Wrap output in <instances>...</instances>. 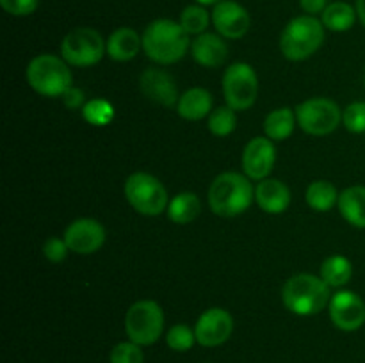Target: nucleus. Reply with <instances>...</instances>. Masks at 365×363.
<instances>
[{"mask_svg": "<svg viewBox=\"0 0 365 363\" xmlns=\"http://www.w3.org/2000/svg\"><path fill=\"white\" fill-rule=\"evenodd\" d=\"M189 48V34L178 21L170 18H157L150 21L143 32V50L146 57L160 66L178 63Z\"/></svg>", "mask_w": 365, "mask_h": 363, "instance_id": "1", "label": "nucleus"}, {"mask_svg": "<svg viewBox=\"0 0 365 363\" xmlns=\"http://www.w3.org/2000/svg\"><path fill=\"white\" fill-rule=\"evenodd\" d=\"M207 199L216 216L235 217L245 214L255 201V187L246 174L227 171L214 178Z\"/></svg>", "mask_w": 365, "mask_h": 363, "instance_id": "2", "label": "nucleus"}, {"mask_svg": "<svg viewBox=\"0 0 365 363\" xmlns=\"http://www.w3.org/2000/svg\"><path fill=\"white\" fill-rule=\"evenodd\" d=\"M330 287L321 276L302 273L285 281L282 288V302L291 313L299 317L317 315L330 305Z\"/></svg>", "mask_w": 365, "mask_h": 363, "instance_id": "3", "label": "nucleus"}, {"mask_svg": "<svg viewBox=\"0 0 365 363\" xmlns=\"http://www.w3.org/2000/svg\"><path fill=\"white\" fill-rule=\"evenodd\" d=\"M29 85L45 98H61L73 85L70 64L53 53H39L32 57L25 70Z\"/></svg>", "mask_w": 365, "mask_h": 363, "instance_id": "4", "label": "nucleus"}, {"mask_svg": "<svg viewBox=\"0 0 365 363\" xmlns=\"http://www.w3.org/2000/svg\"><path fill=\"white\" fill-rule=\"evenodd\" d=\"M324 25L319 18L302 14L285 25L280 36V52L285 59L305 60L321 48L324 41Z\"/></svg>", "mask_w": 365, "mask_h": 363, "instance_id": "5", "label": "nucleus"}, {"mask_svg": "<svg viewBox=\"0 0 365 363\" xmlns=\"http://www.w3.org/2000/svg\"><path fill=\"white\" fill-rule=\"evenodd\" d=\"M123 192L128 205L143 216H160L163 212H166L168 205H170L168 191L163 182L153 174L143 173V171L132 173L125 180Z\"/></svg>", "mask_w": 365, "mask_h": 363, "instance_id": "6", "label": "nucleus"}, {"mask_svg": "<svg viewBox=\"0 0 365 363\" xmlns=\"http://www.w3.org/2000/svg\"><path fill=\"white\" fill-rule=\"evenodd\" d=\"M164 331V312L152 299L135 301L125 315V333L128 340L146 347L153 345Z\"/></svg>", "mask_w": 365, "mask_h": 363, "instance_id": "7", "label": "nucleus"}, {"mask_svg": "<svg viewBox=\"0 0 365 363\" xmlns=\"http://www.w3.org/2000/svg\"><path fill=\"white\" fill-rule=\"evenodd\" d=\"M106 53L107 41L91 27L71 28L61 43V57L75 68L95 66Z\"/></svg>", "mask_w": 365, "mask_h": 363, "instance_id": "8", "label": "nucleus"}, {"mask_svg": "<svg viewBox=\"0 0 365 363\" xmlns=\"http://www.w3.org/2000/svg\"><path fill=\"white\" fill-rule=\"evenodd\" d=\"M223 96L228 107L248 110L259 98V77L248 63H234L223 73Z\"/></svg>", "mask_w": 365, "mask_h": 363, "instance_id": "9", "label": "nucleus"}, {"mask_svg": "<svg viewBox=\"0 0 365 363\" xmlns=\"http://www.w3.org/2000/svg\"><path fill=\"white\" fill-rule=\"evenodd\" d=\"M296 120L305 134L323 137L331 134L342 123V110L334 100L316 96L296 107Z\"/></svg>", "mask_w": 365, "mask_h": 363, "instance_id": "10", "label": "nucleus"}, {"mask_svg": "<svg viewBox=\"0 0 365 363\" xmlns=\"http://www.w3.org/2000/svg\"><path fill=\"white\" fill-rule=\"evenodd\" d=\"M242 171L252 182H260L269 178L277 162V146L266 135H259L246 142L242 149Z\"/></svg>", "mask_w": 365, "mask_h": 363, "instance_id": "11", "label": "nucleus"}, {"mask_svg": "<svg viewBox=\"0 0 365 363\" xmlns=\"http://www.w3.org/2000/svg\"><path fill=\"white\" fill-rule=\"evenodd\" d=\"M328 313L341 331H356L365 324V302L356 292L339 290L331 295Z\"/></svg>", "mask_w": 365, "mask_h": 363, "instance_id": "12", "label": "nucleus"}, {"mask_svg": "<svg viewBox=\"0 0 365 363\" xmlns=\"http://www.w3.org/2000/svg\"><path fill=\"white\" fill-rule=\"evenodd\" d=\"M234 331V317L230 312L220 306L205 310L198 317L195 326L196 342L203 347H217L223 345Z\"/></svg>", "mask_w": 365, "mask_h": 363, "instance_id": "13", "label": "nucleus"}, {"mask_svg": "<svg viewBox=\"0 0 365 363\" xmlns=\"http://www.w3.org/2000/svg\"><path fill=\"white\" fill-rule=\"evenodd\" d=\"M106 228L100 221L93 217H81L70 223L64 230L63 238L66 241L70 251L77 255H93L106 242Z\"/></svg>", "mask_w": 365, "mask_h": 363, "instance_id": "14", "label": "nucleus"}, {"mask_svg": "<svg viewBox=\"0 0 365 363\" xmlns=\"http://www.w3.org/2000/svg\"><path fill=\"white\" fill-rule=\"evenodd\" d=\"M212 25L225 39H241L252 25V18L246 7L235 0H221L210 13Z\"/></svg>", "mask_w": 365, "mask_h": 363, "instance_id": "15", "label": "nucleus"}, {"mask_svg": "<svg viewBox=\"0 0 365 363\" xmlns=\"http://www.w3.org/2000/svg\"><path fill=\"white\" fill-rule=\"evenodd\" d=\"M139 88L146 98L163 107L177 105L180 98L175 78L160 68H146L139 77Z\"/></svg>", "mask_w": 365, "mask_h": 363, "instance_id": "16", "label": "nucleus"}, {"mask_svg": "<svg viewBox=\"0 0 365 363\" xmlns=\"http://www.w3.org/2000/svg\"><path fill=\"white\" fill-rule=\"evenodd\" d=\"M191 56L200 66L220 68L227 63L228 46L217 32H203L191 41Z\"/></svg>", "mask_w": 365, "mask_h": 363, "instance_id": "17", "label": "nucleus"}, {"mask_svg": "<svg viewBox=\"0 0 365 363\" xmlns=\"http://www.w3.org/2000/svg\"><path fill=\"white\" fill-rule=\"evenodd\" d=\"M255 201L266 214H284L291 205V189L277 178L260 180L255 187Z\"/></svg>", "mask_w": 365, "mask_h": 363, "instance_id": "18", "label": "nucleus"}, {"mask_svg": "<svg viewBox=\"0 0 365 363\" xmlns=\"http://www.w3.org/2000/svg\"><path fill=\"white\" fill-rule=\"evenodd\" d=\"M143 48V36L130 27H120L107 38V56L116 63L132 60Z\"/></svg>", "mask_w": 365, "mask_h": 363, "instance_id": "19", "label": "nucleus"}, {"mask_svg": "<svg viewBox=\"0 0 365 363\" xmlns=\"http://www.w3.org/2000/svg\"><path fill=\"white\" fill-rule=\"evenodd\" d=\"M212 95L205 88H191L182 93L177 103V112L182 120L200 121L212 112Z\"/></svg>", "mask_w": 365, "mask_h": 363, "instance_id": "20", "label": "nucleus"}, {"mask_svg": "<svg viewBox=\"0 0 365 363\" xmlns=\"http://www.w3.org/2000/svg\"><path fill=\"white\" fill-rule=\"evenodd\" d=\"M337 209L351 226L365 230V187L351 185L339 194Z\"/></svg>", "mask_w": 365, "mask_h": 363, "instance_id": "21", "label": "nucleus"}, {"mask_svg": "<svg viewBox=\"0 0 365 363\" xmlns=\"http://www.w3.org/2000/svg\"><path fill=\"white\" fill-rule=\"evenodd\" d=\"M298 120H296V110L291 107H280V109L271 110L264 120V134L271 141L280 142L292 135Z\"/></svg>", "mask_w": 365, "mask_h": 363, "instance_id": "22", "label": "nucleus"}, {"mask_svg": "<svg viewBox=\"0 0 365 363\" xmlns=\"http://www.w3.org/2000/svg\"><path fill=\"white\" fill-rule=\"evenodd\" d=\"M202 212V201L198 194L191 191L178 192L170 199L168 205V219L175 224H189L196 219Z\"/></svg>", "mask_w": 365, "mask_h": 363, "instance_id": "23", "label": "nucleus"}, {"mask_svg": "<svg viewBox=\"0 0 365 363\" xmlns=\"http://www.w3.org/2000/svg\"><path fill=\"white\" fill-rule=\"evenodd\" d=\"M356 18V7H353L351 4L348 2H331L328 4L327 9L321 14V21H323L324 28L331 32H346L349 28H353Z\"/></svg>", "mask_w": 365, "mask_h": 363, "instance_id": "24", "label": "nucleus"}, {"mask_svg": "<svg viewBox=\"0 0 365 363\" xmlns=\"http://www.w3.org/2000/svg\"><path fill=\"white\" fill-rule=\"evenodd\" d=\"M321 278L328 287L341 288L353 278V265L344 255H331L321 263Z\"/></svg>", "mask_w": 365, "mask_h": 363, "instance_id": "25", "label": "nucleus"}, {"mask_svg": "<svg viewBox=\"0 0 365 363\" xmlns=\"http://www.w3.org/2000/svg\"><path fill=\"white\" fill-rule=\"evenodd\" d=\"M339 194L341 192L337 191V187L331 182L316 180L307 187L305 199L307 205L316 210V212H328L339 203Z\"/></svg>", "mask_w": 365, "mask_h": 363, "instance_id": "26", "label": "nucleus"}, {"mask_svg": "<svg viewBox=\"0 0 365 363\" xmlns=\"http://www.w3.org/2000/svg\"><path fill=\"white\" fill-rule=\"evenodd\" d=\"M212 16H210L209 11L205 9L200 4H191V6H185L182 9L180 18H178V23L182 25L185 32L189 36H200L203 32H207Z\"/></svg>", "mask_w": 365, "mask_h": 363, "instance_id": "27", "label": "nucleus"}, {"mask_svg": "<svg viewBox=\"0 0 365 363\" xmlns=\"http://www.w3.org/2000/svg\"><path fill=\"white\" fill-rule=\"evenodd\" d=\"M207 127H209L210 134H214L216 137H227V135H230L232 132L235 130V127H237L235 110L228 105L216 107V109L209 114Z\"/></svg>", "mask_w": 365, "mask_h": 363, "instance_id": "28", "label": "nucleus"}, {"mask_svg": "<svg viewBox=\"0 0 365 363\" xmlns=\"http://www.w3.org/2000/svg\"><path fill=\"white\" fill-rule=\"evenodd\" d=\"M82 117L93 127H106L114 120L113 103L103 98L88 100L82 107Z\"/></svg>", "mask_w": 365, "mask_h": 363, "instance_id": "29", "label": "nucleus"}, {"mask_svg": "<svg viewBox=\"0 0 365 363\" xmlns=\"http://www.w3.org/2000/svg\"><path fill=\"white\" fill-rule=\"evenodd\" d=\"M166 344L171 351H189V349H192V345L196 344L195 330H191V327L185 326V324H175V326H171L170 330H168Z\"/></svg>", "mask_w": 365, "mask_h": 363, "instance_id": "30", "label": "nucleus"}, {"mask_svg": "<svg viewBox=\"0 0 365 363\" xmlns=\"http://www.w3.org/2000/svg\"><path fill=\"white\" fill-rule=\"evenodd\" d=\"M109 363H145L141 345L134 342H120L113 347L109 354Z\"/></svg>", "mask_w": 365, "mask_h": 363, "instance_id": "31", "label": "nucleus"}, {"mask_svg": "<svg viewBox=\"0 0 365 363\" xmlns=\"http://www.w3.org/2000/svg\"><path fill=\"white\" fill-rule=\"evenodd\" d=\"M342 125L351 134L365 132V102H353L342 110Z\"/></svg>", "mask_w": 365, "mask_h": 363, "instance_id": "32", "label": "nucleus"}, {"mask_svg": "<svg viewBox=\"0 0 365 363\" xmlns=\"http://www.w3.org/2000/svg\"><path fill=\"white\" fill-rule=\"evenodd\" d=\"M68 251H70V248H68L64 238L48 237L45 241V244H43V255H45V258L52 263L63 262L68 256Z\"/></svg>", "mask_w": 365, "mask_h": 363, "instance_id": "33", "label": "nucleus"}, {"mask_svg": "<svg viewBox=\"0 0 365 363\" xmlns=\"http://www.w3.org/2000/svg\"><path fill=\"white\" fill-rule=\"evenodd\" d=\"M0 6L11 16H29L39 6V0H0Z\"/></svg>", "mask_w": 365, "mask_h": 363, "instance_id": "34", "label": "nucleus"}, {"mask_svg": "<svg viewBox=\"0 0 365 363\" xmlns=\"http://www.w3.org/2000/svg\"><path fill=\"white\" fill-rule=\"evenodd\" d=\"M61 100H63L64 107H68V109H82L86 103V95L82 89L71 85V88L61 96Z\"/></svg>", "mask_w": 365, "mask_h": 363, "instance_id": "35", "label": "nucleus"}, {"mask_svg": "<svg viewBox=\"0 0 365 363\" xmlns=\"http://www.w3.org/2000/svg\"><path fill=\"white\" fill-rule=\"evenodd\" d=\"M299 6L305 11V14L316 16V14H323L328 6V0H299Z\"/></svg>", "mask_w": 365, "mask_h": 363, "instance_id": "36", "label": "nucleus"}, {"mask_svg": "<svg viewBox=\"0 0 365 363\" xmlns=\"http://www.w3.org/2000/svg\"><path fill=\"white\" fill-rule=\"evenodd\" d=\"M356 14H359L360 23L365 27V0H356Z\"/></svg>", "mask_w": 365, "mask_h": 363, "instance_id": "37", "label": "nucleus"}, {"mask_svg": "<svg viewBox=\"0 0 365 363\" xmlns=\"http://www.w3.org/2000/svg\"><path fill=\"white\" fill-rule=\"evenodd\" d=\"M196 4H200V6H203V7H207V6H216V4H220L221 0H195Z\"/></svg>", "mask_w": 365, "mask_h": 363, "instance_id": "38", "label": "nucleus"}]
</instances>
